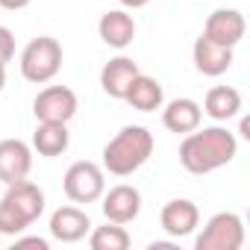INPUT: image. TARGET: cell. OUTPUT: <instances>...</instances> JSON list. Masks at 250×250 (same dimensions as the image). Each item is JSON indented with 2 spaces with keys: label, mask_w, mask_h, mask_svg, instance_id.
Returning a JSON list of instances; mask_svg holds the SVG:
<instances>
[{
  "label": "cell",
  "mask_w": 250,
  "mask_h": 250,
  "mask_svg": "<svg viewBox=\"0 0 250 250\" xmlns=\"http://www.w3.org/2000/svg\"><path fill=\"white\" fill-rule=\"evenodd\" d=\"M191 59L203 77H221L232 68V47H224V44L200 36L191 47Z\"/></svg>",
  "instance_id": "cell-14"
},
{
  "label": "cell",
  "mask_w": 250,
  "mask_h": 250,
  "mask_svg": "<svg viewBox=\"0 0 250 250\" xmlns=\"http://www.w3.org/2000/svg\"><path fill=\"white\" fill-rule=\"evenodd\" d=\"M12 247H18V250H24V247H36V250H50V241H47V238H42V235H24V238H18V235H15Z\"/></svg>",
  "instance_id": "cell-22"
},
{
  "label": "cell",
  "mask_w": 250,
  "mask_h": 250,
  "mask_svg": "<svg viewBox=\"0 0 250 250\" xmlns=\"http://www.w3.org/2000/svg\"><path fill=\"white\" fill-rule=\"evenodd\" d=\"M91 232V218L80 206H59L50 215V235L62 244H77Z\"/></svg>",
  "instance_id": "cell-11"
},
{
  "label": "cell",
  "mask_w": 250,
  "mask_h": 250,
  "mask_svg": "<svg viewBox=\"0 0 250 250\" xmlns=\"http://www.w3.org/2000/svg\"><path fill=\"white\" fill-rule=\"evenodd\" d=\"M33 171V147L21 139H3L0 142V183L12 186L27 180Z\"/></svg>",
  "instance_id": "cell-9"
},
{
  "label": "cell",
  "mask_w": 250,
  "mask_h": 250,
  "mask_svg": "<svg viewBox=\"0 0 250 250\" xmlns=\"http://www.w3.org/2000/svg\"><path fill=\"white\" fill-rule=\"evenodd\" d=\"M62 188H65V197H68L71 203L88 206V203H94V200L103 197V191H106V171H103L97 162L80 159V162H74V165L65 171Z\"/></svg>",
  "instance_id": "cell-5"
},
{
  "label": "cell",
  "mask_w": 250,
  "mask_h": 250,
  "mask_svg": "<svg viewBox=\"0 0 250 250\" xmlns=\"http://www.w3.org/2000/svg\"><path fill=\"white\" fill-rule=\"evenodd\" d=\"M124 100H127L133 109H139V112H156V109H162V103H165V91H162L159 80H153V77H147V74H139V77L130 83Z\"/></svg>",
  "instance_id": "cell-18"
},
{
  "label": "cell",
  "mask_w": 250,
  "mask_h": 250,
  "mask_svg": "<svg viewBox=\"0 0 250 250\" xmlns=\"http://www.w3.org/2000/svg\"><path fill=\"white\" fill-rule=\"evenodd\" d=\"M130 244H133V238L124 229V224L106 221V227H94L88 232V247L91 250H127Z\"/></svg>",
  "instance_id": "cell-20"
},
{
  "label": "cell",
  "mask_w": 250,
  "mask_h": 250,
  "mask_svg": "<svg viewBox=\"0 0 250 250\" xmlns=\"http://www.w3.org/2000/svg\"><path fill=\"white\" fill-rule=\"evenodd\" d=\"M71 145V133H68V124H56V121H39V127L33 133V150L39 156H62Z\"/></svg>",
  "instance_id": "cell-17"
},
{
  "label": "cell",
  "mask_w": 250,
  "mask_h": 250,
  "mask_svg": "<svg viewBox=\"0 0 250 250\" xmlns=\"http://www.w3.org/2000/svg\"><path fill=\"white\" fill-rule=\"evenodd\" d=\"M244 30H247V21H244V15L238 9H215L206 18L203 36L224 44V47H235L244 39Z\"/></svg>",
  "instance_id": "cell-12"
},
{
  "label": "cell",
  "mask_w": 250,
  "mask_h": 250,
  "mask_svg": "<svg viewBox=\"0 0 250 250\" xmlns=\"http://www.w3.org/2000/svg\"><path fill=\"white\" fill-rule=\"evenodd\" d=\"M18 65H21V77L27 83L44 85L62 68V44L56 39H50V36H39L21 50V62Z\"/></svg>",
  "instance_id": "cell-4"
},
{
  "label": "cell",
  "mask_w": 250,
  "mask_h": 250,
  "mask_svg": "<svg viewBox=\"0 0 250 250\" xmlns=\"http://www.w3.org/2000/svg\"><path fill=\"white\" fill-rule=\"evenodd\" d=\"M241 139H250V121L241 118Z\"/></svg>",
  "instance_id": "cell-26"
},
{
  "label": "cell",
  "mask_w": 250,
  "mask_h": 250,
  "mask_svg": "<svg viewBox=\"0 0 250 250\" xmlns=\"http://www.w3.org/2000/svg\"><path fill=\"white\" fill-rule=\"evenodd\" d=\"M33 0H0V6L9 9V12H18V9H27Z\"/></svg>",
  "instance_id": "cell-23"
},
{
  "label": "cell",
  "mask_w": 250,
  "mask_h": 250,
  "mask_svg": "<svg viewBox=\"0 0 250 250\" xmlns=\"http://www.w3.org/2000/svg\"><path fill=\"white\" fill-rule=\"evenodd\" d=\"M3 85H6V65L0 62V91H3Z\"/></svg>",
  "instance_id": "cell-27"
},
{
  "label": "cell",
  "mask_w": 250,
  "mask_h": 250,
  "mask_svg": "<svg viewBox=\"0 0 250 250\" xmlns=\"http://www.w3.org/2000/svg\"><path fill=\"white\" fill-rule=\"evenodd\" d=\"M97 33H100V39H103L106 47L124 50V47H130L133 39H136V18L127 9H109V12L100 15Z\"/></svg>",
  "instance_id": "cell-13"
},
{
  "label": "cell",
  "mask_w": 250,
  "mask_h": 250,
  "mask_svg": "<svg viewBox=\"0 0 250 250\" xmlns=\"http://www.w3.org/2000/svg\"><path fill=\"white\" fill-rule=\"evenodd\" d=\"M103 203V215L106 221L112 224H133L142 212V191L136 186H127V183H121V186H112L109 191H103L100 197Z\"/></svg>",
  "instance_id": "cell-8"
},
{
  "label": "cell",
  "mask_w": 250,
  "mask_h": 250,
  "mask_svg": "<svg viewBox=\"0 0 250 250\" xmlns=\"http://www.w3.org/2000/svg\"><path fill=\"white\" fill-rule=\"evenodd\" d=\"M12 56H15V36L9 27L0 24V62L6 65V62H12Z\"/></svg>",
  "instance_id": "cell-21"
},
{
  "label": "cell",
  "mask_w": 250,
  "mask_h": 250,
  "mask_svg": "<svg viewBox=\"0 0 250 250\" xmlns=\"http://www.w3.org/2000/svg\"><path fill=\"white\" fill-rule=\"evenodd\" d=\"M139 74H142V71H139V65H136L130 56H115V59H109V62L103 65V71H100V88H103L109 97L124 100L130 83H133Z\"/></svg>",
  "instance_id": "cell-15"
},
{
  "label": "cell",
  "mask_w": 250,
  "mask_h": 250,
  "mask_svg": "<svg viewBox=\"0 0 250 250\" xmlns=\"http://www.w3.org/2000/svg\"><path fill=\"white\" fill-rule=\"evenodd\" d=\"M238 153V139L227 127H206V130H191L186 133L180 145V165L188 174H212L224 165H229Z\"/></svg>",
  "instance_id": "cell-1"
},
{
  "label": "cell",
  "mask_w": 250,
  "mask_h": 250,
  "mask_svg": "<svg viewBox=\"0 0 250 250\" xmlns=\"http://www.w3.org/2000/svg\"><path fill=\"white\" fill-rule=\"evenodd\" d=\"M200 121H203V109H200V103L191 100V97H177V100H171V103L162 109V124H165V130H168V133H177V136H186V133L197 130Z\"/></svg>",
  "instance_id": "cell-16"
},
{
  "label": "cell",
  "mask_w": 250,
  "mask_h": 250,
  "mask_svg": "<svg viewBox=\"0 0 250 250\" xmlns=\"http://www.w3.org/2000/svg\"><path fill=\"white\" fill-rule=\"evenodd\" d=\"M203 112L212 118V121H229L241 112V91L232 88V85H215L206 91L203 97Z\"/></svg>",
  "instance_id": "cell-19"
},
{
  "label": "cell",
  "mask_w": 250,
  "mask_h": 250,
  "mask_svg": "<svg viewBox=\"0 0 250 250\" xmlns=\"http://www.w3.org/2000/svg\"><path fill=\"white\" fill-rule=\"evenodd\" d=\"M118 3H121L124 9H142V6L150 3V0H118Z\"/></svg>",
  "instance_id": "cell-24"
},
{
  "label": "cell",
  "mask_w": 250,
  "mask_h": 250,
  "mask_svg": "<svg viewBox=\"0 0 250 250\" xmlns=\"http://www.w3.org/2000/svg\"><path fill=\"white\" fill-rule=\"evenodd\" d=\"M174 247H177L174 241H153L150 244V250H174Z\"/></svg>",
  "instance_id": "cell-25"
},
{
  "label": "cell",
  "mask_w": 250,
  "mask_h": 250,
  "mask_svg": "<svg viewBox=\"0 0 250 250\" xmlns=\"http://www.w3.org/2000/svg\"><path fill=\"white\" fill-rule=\"evenodd\" d=\"M44 212V191L30 183H12L6 186V194L0 197V235H21L33 221H39Z\"/></svg>",
  "instance_id": "cell-3"
},
{
  "label": "cell",
  "mask_w": 250,
  "mask_h": 250,
  "mask_svg": "<svg viewBox=\"0 0 250 250\" xmlns=\"http://www.w3.org/2000/svg\"><path fill=\"white\" fill-rule=\"evenodd\" d=\"M241 244H244V221L235 212H215L194 238L197 250H241Z\"/></svg>",
  "instance_id": "cell-6"
},
{
  "label": "cell",
  "mask_w": 250,
  "mask_h": 250,
  "mask_svg": "<svg viewBox=\"0 0 250 250\" xmlns=\"http://www.w3.org/2000/svg\"><path fill=\"white\" fill-rule=\"evenodd\" d=\"M80 109L77 94L68 85H47L36 94L33 100V115L36 121H56V124H68Z\"/></svg>",
  "instance_id": "cell-7"
},
{
  "label": "cell",
  "mask_w": 250,
  "mask_h": 250,
  "mask_svg": "<svg viewBox=\"0 0 250 250\" xmlns=\"http://www.w3.org/2000/svg\"><path fill=\"white\" fill-rule=\"evenodd\" d=\"M153 147H156L153 133L147 127L130 124V127H124L115 139L106 142V147H103V171H109L112 177H130L153 156Z\"/></svg>",
  "instance_id": "cell-2"
},
{
  "label": "cell",
  "mask_w": 250,
  "mask_h": 250,
  "mask_svg": "<svg viewBox=\"0 0 250 250\" xmlns=\"http://www.w3.org/2000/svg\"><path fill=\"white\" fill-rule=\"evenodd\" d=\"M159 224L171 238H186L200 227V209L186 197L168 200L162 206V212H159Z\"/></svg>",
  "instance_id": "cell-10"
}]
</instances>
